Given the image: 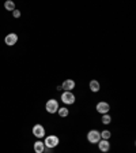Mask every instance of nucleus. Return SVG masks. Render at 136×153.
<instances>
[{
	"mask_svg": "<svg viewBox=\"0 0 136 153\" xmlns=\"http://www.w3.org/2000/svg\"><path fill=\"white\" fill-rule=\"evenodd\" d=\"M60 143V138L57 137V135H46L44 140V145L45 148H49V149H54V148L57 146Z\"/></svg>",
	"mask_w": 136,
	"mask_h": 153,
	"instance_id": "1",
	"label": "nucleus"
},
{
	"mask_svg": "<svg viewBox=\"0 0 136 153\" xmlns=\"http://www.w3.org/2000/svg\"><path fill=\"white\" fill-rule=\"evenodd\" d=\"M60 108V105H59V101L54 99H51L48 100L46 104H45V109H46L48 114H57V109Z\"/></svg>",
	"mask_w": 136,
	"mask_h": 153,
	"instance_id": "2",
	"label": "nucleus"
},
{
	"mask_svg": "<svg viewBox=\"0 0 136 153\" xmlns=\"http://www.w3.org/2000/svg\"><path fill=\"white\" fill-rule=\"evenodd\" d=\"M87 141H89L90 143H93V145H94V143H98L99 141H101V134H99V130H94V128H93V130H90L89 133H87Z\"/></svg>",
	"mask_w": 136,
	"mask_h": 153,
	"instance_id": "3",
	"label": "nucleus"
},
{
	"mask_svg": "<svg viewBox=\"0 0 136 153\" xmlns=\"http://www.w3.org/2000/svg\"><path fill=\"white\" fill-rule=\"evenodd\" d=\"M61 101H63V104H65V105H72L74 102H75V100H76V97H75V94H74L72 92H63L61 93Z\"/></svg>",
	"mask_w": 136,
	"mask_h": 153,
	"instance_id": "4",
	"label": "nucleus"
},
{
	"mask_svg": "<svg viewBox=\"0 0 136 153\" xmlns=\"http://www.w3.org/2000/svg\"><path fill=\"white\" fill-rule=\"evenodd\" d=\"M33 135H34L35 138H38V140L44 138L45 135H46L45 127L42 126V124H34V126H33Z\"/></svg>",
	"mask_w": 136,
	"mask_h": 153,
	"instance_id": "5",
	"label": "nucleus"
},
{
	"mask_svg": "<svg viewBox=\"0 0 136 153\" xmlns=\"http://www.w3.org/2000/svg\"><path fill=\"white\" fill-rule=\"evenodd\" d=\"M95 109H97L101 115H105V114H109L110 105H109V102H106V101H98L97 105H95Z\"/></svg>",
	"mask_w": 136,
	"mask_h": 153,
	"instance_id": "6",
	"label": "nucleus"
},
{
	"mask_svg": "<svg viewBox=\"0 0 136 153\" xmlns=\"http://www.w3.org/2000/svg\"><path fill=\"white\" fill-rule=\"evenodd\" d=\"M75 86H76V83H75V81L74 79H65V81H63V85H61V89H63V92H72L74 89H75Z\"/></svg>",
	"mask_w": 136,
	"mask_h": 153,
	"instance_id": "7",
	"label": "nucleus"
},
{
	"mask_svg": "<svg viewBox=\"0 0 136 153\" xmlns=\"http://www.w3.org/2000/svg\"><path fill=\"white\" fill-rule=\"evenodd\" d=\"M4 42H6L8 47L15 45L16 42H18V34H15V33H8V34L6 36V38H4Z\"/></svg>",
	"mask_w": 136,
	"mask_h": 153,
	"instance_id": "8",
	"label": "nucleus"
},
{
	"mask_svg": "<svg viewBox=\"0 0 136 153\" xmlns=\"http://www.w3.org/2000/svg\"><path fill=\"white\" fill-rule=\"evenodd\" d=\"M98 149L101 150L102 153H108L110 150V142L106 140H101L98 142Z\"/></svg>",
	"mask_w": 136,
	"mask_h": 153,
	"instance_id": "9",
	"label": "nucleus"
},
{
	"mask_svg": "<svg viewBox=\"0 0 136 153\" xmlns=\"http://www.w3.org/2000/svg\"><path fill=\"white\" fill-rule=\"evenodd\" d=\"M33 149H34L35 153H44L45 150V145H44V141L38 140L34 142V145H33Z\"/></svg>",
	"mask_w": 136,
	"mask_h": 153,
	"instance_id": "10",
	"label": "nucleus"
},
{
	"mask_svg": "<svg viewBox=\"0 0 136 153\" xmlns=\"http://www.w3.org/2000/svg\"><path fill=\"white\" fill-rule=\"evenodd\" d=\"M89 88H90V90H91L93 93H98L99 90H101V85H99V82L97 79H93V81H90V83H89Z\"/></svg>",
	"mask_w": 136,
	"mask_h": 153,
	"instance_id": "11",
	"label": "nucleus"
},
{
	"mask_svg": "<svg viewBox=\"0 0 136 153\" xmlns=\"http://www.w3.org/2000/svg\"><path fill=\"white\" fill-rule=\"evenodd\" d=\"M57 114H59L60 118H67L70 115V109L67 108V107H60V108L57 109Z\"/></svg>",
	"mask_w": 136,
	"mask_h": 153,
	"instance_id": "12",
	"label": "nucleus"
},
{
	"mask_svg": "<svg viewBox=\"0 0 136 153\" xmlns=\"http://www.w3.org/2000/svg\"><path fill=\"white\" fill-rule=\"evenodd\" d=\"M4 8L7 11H14L15 10V3H14L12 0H7L6 3H4Z\"/></svg>",
	"mask_w": 136,
	"mask_h": 153,
	"instance_id": "13",
	"label": "nucleus"
},
{
	"mask_svg": "<svg viewBox=\"0 0 136 153\" xmlns=\"http://www.w3.org/2000/svg\"><path fill=\"white\" fill-rule=\"evenodd\" d=\"M99 134H101V140L109 141L110 140V137H112V133L109 130H102V131H99Z\"/></svg>",
	"mask_w": 136,
	"mask_h": 153,
	"instance_id": "14",
	"label": "nucleus"
},
{
	"mask_svg": "<svg viewBox=\"0 0 136 153\" xmlns=\"http://www.w3.org/2000/svg\"><path fill=\"white\" fill-rule=\"evenodd\" d=\"M101 122L104 124H109L112 122V116L109 114H105V115H102V119H101Z\"/></svg>",
	"mask_w": 136,
	"mask_h": 153,
	"instance_id": "15",
	"label": "nucleus"
},
{
	"mask_svg": "<svg viewBox=\"0 0 136 153\" xmlns=\"http://www.w3.org/2000/svg\"><path fill=\"white\" fill-rule=\"evenodd\" d=\"M12 15H14V18H21V15H22V14H21V11H19V10H14L12 11Z\"/></svg>",
	"mask_w": 136,
	"mask_h": 153,
	"instance_id": "16",
	"label": "nucleus"
}]
</instances>
